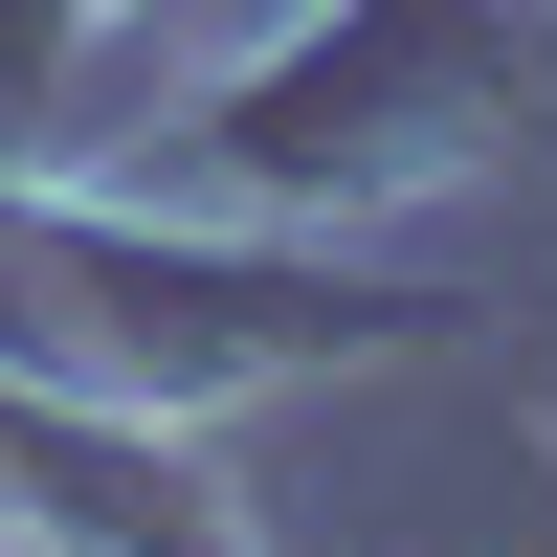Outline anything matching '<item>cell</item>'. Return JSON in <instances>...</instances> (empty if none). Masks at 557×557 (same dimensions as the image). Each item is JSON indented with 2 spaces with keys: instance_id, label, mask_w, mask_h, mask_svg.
I'll return each mask as SVG.
<instances>
[{
  "instance_id": "cell-1",
  "label": "cell",
  "mask_w": 557,
  "mask_h": 557,
  "mask_svg": "<svg viewBox=\"0 0 557 557\" xmlns=\"http://www.w3.org/2000/svg\"><path fill=\"white\" fill-rule=\"evenodd\" d=\"M357 335H401V290L246 268V246H112V223H23L0 201V357L23 380L201 401V380H290V357H357Z\"/></svg>"
},
{
  "instance_id": "cell-2",
  "label": "cell",
  "mask_w": 557,
  "mask_h": 557,
  "mask_svg": "<svg viewBox=\"0 0 557 557\" xmlns=\"http://www.w3.org/2000/svg\"><path fill=\"white\" fill-rule=\"evenodd\" d=\"M513 134H535V23L513 0H357L335 45H290L223 112V157L268 201H401V178H469Z\"/></svg>"
}]
</instances>
